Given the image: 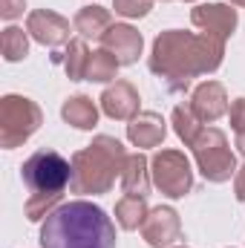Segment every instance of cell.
Returning <instances> with one entry per match:
<instances>
[{
	"instance_id": "6da1fadb",
	"label": "cell",
	"mask_w": 245,
	"mask_h": 248,
	"mask_svg": "<svg viewBox=\"0 0 245 248\" xmlns=\"http://www.w3.org/2000/svg\"><path fill=\"white\" fill-rule=\"evenodd\" d=\"M225 58V41L211 32H182L168 29L153 41L150 72L165 81L170 93H184L196 75L216 72Z\"/></svg>"
},
{
	"instance_id": "7a4b0ae2",
	"label": "cell",
	"mask_w": 245,
	"mask_h": 248,
	"mask_svg": "<svg viewBox=\"0 0 245 248\" xmlns=\"http://www.w3.org/2000/svg\"><path fill=\"white\" fill-rule=\"evenodd\" d=\"M41 248H116V225L87 199L61 202L41 225Z\"/></svg>"
},
{
	"instance_id": "3957f363",
	"label": "cell",
	"mask_w": 245,
	"mask_h": 248,
	"mask_svg": "<svg viewBox=\"0 0 245 248\" xmlns=\"http://www.w3.org/2000/svg\"><path fill=\"white\" fill-rule=\"evenodd\" d=\"M127 165V150L113 136H95L92 144L72 156V193H107Z\"/></svg>"
},
{
	"instance_id": "277c9868",
	"label": "cell",
	"mask_w": 245,
	"mask_h": 248,
	"mask_svg": "<svg viewBox=\"0 0 245 248\" xmlns=\"http://www.w3.org/2000/svg\"><path fill=\"white\" fill-rule=\"evenodd\" d=\"M20 176L32 196H63L72 182V162H66L58 150H38L23 162Z\"/></svg>"
},
{
	"instance_id": "5b68a950",
	"label": "cell",
	"mask_w": 245,
	"mask_h": 248,
	"mask_svg": "<svg viewBox=\"0 0 245 248\" xmlns=\"http://www.w3.org/2000/svg\"><path fill=\"white\" fill-rule=\"evenodd\" d=\"M44 124L41 107L26 95H3L0 98V147L15 150L29 141Z\"/></svg>"
},
{
	"instance_id": "8992f818",
	"label": "cell",
	"mask_w": 245,
	"mask_h": 248,
	"mask_svg": "<svg viewBox=\"0 0 245 248\" xmlns=\"http://www.w3.org/2000/svg\"><path fill=\"white\" fill-rule=\"evenodd\" d=\"M193 159L199 165V173L208 182H228L231 176H237V156L228 144V136L216 127H202V133L196 136V141L190 144Z\"/></svg>"
},
{
	"instance_id": "52a82bcc",
	"label": "cell",
	"mask_w": 245,
	"mask_h": 248,
	"mask_svg": "<svg viewBox=\"0 0 245 248\" xmlns=\"http://www.w3.org/2000/svg\"><path fill=\"white\" fill-rule=\"evenodd\" d=\"M150 176L153 185L159 187L168 199H182L193 187V170L190 159L182 150H159L150 159Z\"/></svg>"
},
{
	"instance_id": "ba28073f",
	"label": "cell",
	"mask_w": 245,
	"mask_h": 248,
	"mask_svg": "<svg viewBox=\"0 0 245 248\" xmlns=\"http://www.w3.org/2000/svg\"><path fill=\"white\" fill-rule=\"evenodd\" d=\"M141 237L144 243L153 248H170L176 240H182V222L179 214L168 205H159L147 214L144 225H141Z\"/></svg>"
},
{
	"instance_id": "9c48e42d",
	"label": "cell",
	"mask_w": 245,
	"mask_h": 248,
	"mask_svg": "<svg viewBox=\"0 0 245 248\" xmlns=\"http://www.w3.org/2000/svg\"><path fill=\"white\" fill-rule=\"evenodd\" d=\"M26 32L44 44V46H61V44H69V20L61 17L58 12L52 9H35L29 12L26 17Z\"/></svg>"
},
{
	"instance_id": "30bf717a",
	"label": "cell",
	"mask_w": 245,
	"mask_h": 248,
	"mask_svg": "<svg viewBox=\"0 0 245 248\" xmlns=\"http://www.w3.org/2000/svg\"><path fill=\"white\" fill-rule=\"evenodd\" d=\"M101 46H104L107 52H113L116 61L122 63V66H130V63L138 61L141 46H144V38H141V32L133 29L130 23H113V26L104 32Z\"/></svg>"
},
{
	"instance_id": "8fae6325",
	"label": "cell",
	"mask_w": 245,
	"mask_h": 248,
	"mask_svg": "<svg viewBox=\"0 0 245 248\" xmlns=\"http://www.w3.org/2000/svg\"><path fill=\"white\" fill-rule=\"evenodd\" d=\"M187 107L202 124H211L228 113V93H225V87L219 81H205V84H199L193 90Z\"/></svg>"
},
{
	"instance_id": "7c38bea8",
	"label": "cell",
	"mask_w": 245,
	"mask_h": 248,
	"mask_svg": "<svg viewBox=\"0 0 245 248\" xmlns=\"http://www.w3.org/2000/svg\"><path fill=\"white\" fill-rule=\"evenodd\" d=\"M190 20L193 26H199L202 32H211V35H219L222 41L234 35L240 17H237V9L225 6V3H202L190 12Z\"/></svg>"
},
{
	"instance_id": "4fadbf2b",
	"label": "cell",
	"mask_w": 245,
	"mask_h": 248,
	"mask_svg": "<svg viewBox=\"0 0 245 248\" xmlns=\"http://www.w3.org/2000/svg\"><path fill=\"white\" fill-rule=\"evenodd\" d=\"M101 110L104 116L116 119V122H133L138 116V90L130 81H116L101 93Z\"/></svg>"
},
{
	"instance_id": "5bb4252c",
	"label": "cell",
	"mask_w": 245,
	"mask_h": 248,
	"mask_svg": "<svg viewBox=\"0 0 245 248\" xmlns=\"http://www.w3.org/2000/svg\"><path fill=\"white\" fill-rule=\"evenodd\" d=\"M168 136V122L153 113V110H144L138 113L133 122L127 124V139L136 144V147H159Z\"/></svg>"
},
{
	"instance_id": "9a60e30c",
	"label": "cell",
	"mask_w": 245,
	"mask_h": 248,
	"mask_svg": "<svg viewBox=\"0 0 245 248\" xmlns=\"http://www.w3.org/2000/svg\"><path fill=\"white\" fill-rule=\"evenodd\" d=\"M153 185V176H150V162L144 153H133L127 156V165L122 170V187L124 193H133V196H147Z\"/></svg>"
},
{
	"instance_id": "2e32d148",
	"label": "cell",
	"mask_w": 245,
	"mask_h": 248,
	"mask_svg": "<svg viewBox=\"0 0 245 248\" xmlns=\"http://www.w3.org/2000/svg\"><path fill=\"white\" fill-rule=\"evenodd\" d=\"M72 26H75V32L87 41V38H104V32L113 26V17H110V12L104 9V6H84V9H78V15H75V20H72Z\"/></svg>"
},
{
	"instance_id": "e0dca14e",
	"label": "cell",
	"mask_w": 245,
	"mask_h": 248,
	"mask_svg": "<svg viewBox=\"0 0 245 248\" xmlns=\"http://www.w3.org/2000/svg\"><path fill=\"white\" fill-rule=\"evenodd\" d=\"M61 116L66 124H72L78 130H92L98 124V107L90 95H72V98L63 101Z\"/></svg>"
},
{
	"instance_id": "ac0fdd59",
	"label": "cell",
	"mask_w": 245,
	"mask_h": 248,
	"mask_svg": "<svg viewBox=\"0 0 245 248\" xmlns=\"http://www.w3.org/2000/svg\"><path fill=\"white\" fill-rule=\"evenodd\" d=\"M150 208H147V196H133V193H124L122 199L116 202V222L122 225L124 231H136L144 225Z\"/></svg>"
},
{
	"instance_id": "d6986e66",
	"label": "cell",
	"mask_w": 245,
	"mask_h": 248,
	"mask_svg": "<svg viewBox=\"0 0 245 248\" xmlns=\"http://www.w3.org/2000/svg\"><path fill=\"white\" fill-rule=\"evenodd\" d=\"M90 49H87V41L84 38H75L66 44V52H63V69L69 75V81H87V63H90Z\"/></svg>"
},
{
	"instance_id": "ffe728a7",
	"label": "cell",
	"mask_w": 245,
	"mask_h": 248,
	"mask_svg": "<svg viewBox=\"0 0 245 248\" xmlns=\"http://www.w3.org/2000/svg\"><path fill=\"white\" fill-rule=\"evenodd\" d=\"M122 63L116 61L113 52H107L104 46L95 49L90 55V63H87V81H98V84H107V81H116V72H119Z\"/></svg>"
},
{
	"instance_id": "44dd1931",
	"label": "cell",
	"mask_w": 245,
	"mask_h": 248,
	"mask_svg": "<svg viewBox=\"0 0 245 248\" xmlns=\"http://www.w3.org/2000/svg\"><path fill=\"white\" fill-rule=\"evenodd\" d=\"M0 49H3V58L9 63H17L29 55V38L23 29L17 26H6L3 29V38H0Z\"/></svg>"
},
{
	"instance_id": "7402d4cb",
	"label": "cell",
	"mask_w": 245,
	"mask_h": 248,
	"mask_svg": "<svg viewBox=\"0 0 245 248\" xmlns=\"http://www.w3.org/2000/svg\"><path fill=\"white\" fill-rule=\"evenodd\" d=\"M173 130H176V136L182 139L184 144L190 147V144L196 141V136L202 133V122L190 113V107L176 104V107H173Z\"/></svg>"
},
{
	"instance_id": "603a6c76",
	"label": "cell",
	"mask_w": 245,
	"mask_h": 248,
	"mask_svg": "<svg viewBox=\"0 0 245 248\" xmlns=\"http://www.w3.org/2000/svg\"><path fill=\"white\" fill-rule=\"evenodd\" d=\"M228 116H231V127L237 133V147H240V153L245 156V98H237L231 104Z\"/></svg>"
},
{
	"instance_id": "cb8c5ba5",
	"label": "cell",
	"mask_w": 245,
	"mask_h": 248,
	"mask_svg": "<svg viewBox=\"0 0 245 248\" xmlns=\"http://www.w3.org/2000/svg\"><path fill=\"white\" fill-rule=\"evenodd\" d=\"M116 12L124 17H144L153 6V0H113Z\"/></svg>"
},
{
	"instance_id": "d4e9b609",
	"label": "cell",
	"mask_w": 245,
	"mask_h": 248,
	"mask_svg": "<svg viewBox=\"0 0 245 248\" xmlns=\"http://www.w3.org/2000/svg\"><path fill=\"white\" fill-rule=\"evenodd\" d=\"M23 9H26V0H0V17H6V20L20 17Z\"/></svg>"
},
{
	"instance_id": "484cf974",
	"label": "cell",
	"mask_w": 245,
	"mask_h": 248,
	"mask_svg": "<svg viewBox=\"0 0 245 248\" xmlns=\"http://www.w3.org/2000/svg\"><path fill=\"white\" fill-rule=\"evenodd\" d=\"M234 193H237L240 202H245V165L243 168H237V176H234Z\"/></svg>"
},
{
	"instance_id": "4316f807",
	"label": "cell",
	"mask_w": 245,
	"mask_h": 248,
	"mask_svg": "<svg viewBox=\"0 0 245 248\" xmlns=\"http://www.w3.org/2000/svg\"><path fill=\"white\" fill-rule=\"evenodd\" d=\"M231 6H243L245 9V0H231Z\"/></svg>"
},
{
	"instance_id": "83f0119b",
	"label": "cell",
	"mask_w": 245,
	"mask_h": 248,
	"mask_svg": "<svg viewBox=\"0 0 245 248\" xmlns=\"http://www.w3.org/2000/svg\"><path fill=\"white\" fill-rule=\"evenodd\" d=\"M176 248H187V246H176Z\"/></svg>"
},
{
	"instance_id": "f1b7e54d",
	"label": "cell",
	"mask_w": 245,
	"mask_h": 248,
	"mask_svg": "<svg viewBox=\"0 0 245 248\" xmlns=\"http://www.w3.org/2000/svg\"><path fill=\"white\" fill-rule=\"evenodd\" d=\"M184 3H193V0H184Z\"/></svg>"
}]
</instances>
